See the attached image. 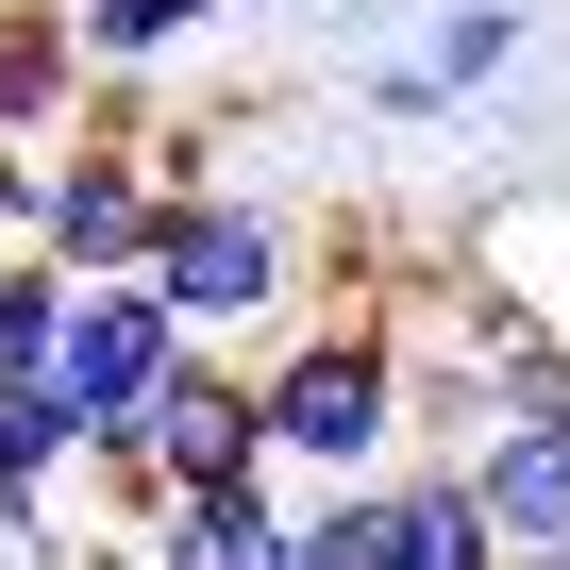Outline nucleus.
I'll list each match as a JSON object with an SVG mask.
<instances>
[{
	"mask_svg": "<svg viewBox=\"0 0 570 570\" xmlns=\"http://www.w3.org/2000/svg\"><path fill=\"white\" fill-rule=\"evenodd\" d=\"M252 403H268V470H285V487L403 470V436H420V336H403L386 303L285 320V336L252 353Z\"/></svg>",
	"mask_w": 570,
	"mask_h": 570,
	"instance_id": "nucleus-1",
	"label": "nucleus"
},
{
	"mask_svg": "<svg viewBox=\"0 0 570 570\" xmlns=\"http://www.w3.org/2000/svg\"><path fill=\"white\" fill-rule=\"evenodd\" d=\"M151 285L202 353H268L303 320V218L268 185H168V235H151Z\"/></svg>",
	"mask_w": 570,
	"mask_h": 570,
	"instance_id": "nucleus-2",
	"label": "nucleus"
},
{
	"mask_svg": "<svg viewBox=\"0 0 570 570\" xmlns=\"http://www.w3.org/2000/svg\"><path fill=\"white\" fill-rule=\"evenodd\" d=\"M85 470H118L135 503H151V487H235V470H268V403H252V353H202V336H185V353L151 370V403H135V420H118Z\"/></svg>",
	"mask_w": 570,
	"mask_h": 570,
	"instance_id": "nucleus-3",
	"label": "nucleus"
},
{
	"mask_svg": "<svg viewBox=\"0 0 570 570\" xmlns=\"http://www.w3.org/2000/svg\"><path fill=\"white\" fill-rule=\"evenodd\" d=\"M168 353H185V320H168L151 268H85V285H68V403H85V436H118Z\"/></svg>",
	"mask_w": 570,
	"mask_h": 570,
	"instance_id": "nucleus-4",
	"label": "nucleus"
},
{
	"mask_svg": "<svg viewBox=\"0 0 570 570\" xmlns=\"http://www.w3.org/2000/svg\"><path fill=\"white\" fill-rule=\"evenodd\" d=\"M285 470H235V487H151L135 503V537H118V570H285Z\"/></svg>",
	"mask_w": 570,
	"mask_h": 570,
	"instance_id": "nucleus-5",
	"label": "nucleus"
},
{
	"mask_svg": "<svg viewBox=\"0 0 570 570\" xmlns=\"http://www.w3.org/2000/svg\"><path fill=\"white\" fill-rule=\"evenodd\" d=\"M520 35H537L520 0H436L420 51H386V68H370V101H386V118H453V101H487V85L520 68Z\"/></svg>",
	"mask_w": 570,
	"mask_h": 570,
	"instance_id": "nucleus-6",
	"label": "nucleus"
},
{
	"mask_svg": "<svg viewBox=\"0 0 570 570\" xmlns=\"http://www.w3.org/2000/svg\"><path fill=\"white\" fill-rule=\"evenodd\" d=\"M470 487H487L503 553H570V403H503L470 436Z\"/></svg>",
	"mask_w": 570,
	"mask_h": 570,
	"instance_id": "nucleus-7",
	"label": "nucleus"
},
{
	"mask_svg": "<svg viewBox=\"0 0 570 570\" xmlns=\"http://www.w3.org/2000/svg\"><path fill=\"white\" fill-rule=\"evenodd\" d=\"M85 101H101L85 18H68V0H0V135H18V151H51Z\"/></svg>",
	"mask_w": 570,
	"mask_h": 570,
	"instance_id": "nucleus-8",
	"label": "nucleus"
},
{
	"mask_svg": "<svg viewBox=\"0 0 570 570\" xmlns=\"http://www.w3.org/2000/svg\"><path fill=\"white\" fill-rule=\"evenodd\" d=\"M85 453H101V436H85L68 386H0V537H51V503H68Z\"/></svg>",
	"mask_w": 570,
	"mask_h": 570,
	"instance_id": "nucleus-9",
	"label": "nucleus"
},
{
	"mask_svg": "<svg viewBox=\"0 0 570 570\" xmlns=\"http://www.w3.org/2000/svg\"><path fill=\"white\" fill-rule=\"evenodd\" d=\"M285 570H403V470L303 487V503H285Z\"/></svg>",
	"mask_w": 570,
	"mask_h": 570,
	"instance_id": "nucleus-10",
	"label": "nucleus"
},
{
	"mask_svg": "<svg viewBox=\"0 0 570 570\" xmlns=\"http://www.w3.org/2000/svg\"><path fill=\"white\" fill-rule=\"evenodd\" d=\"M403 570H520L487 487H470V453H403Z\"/></svg>",
	"mask_w": 570,
	"mask_h": 570,
	"instance_id": "nucleus-11",
	"label": "nucleus"
},
{
	"mask_svg": "<svg viewBox=\"0 0 570 570\" xmlns=\"http://www.w3.org/2000/svg\"><path fill=\"white\" fill-rule=\"evenodd\" d=\"M68 285L85 268H51L35 235H0V386H68Z\"/></svg>",
	"mask_w": 570,
	"mask_h": 570,
	"instance_id": "nucleus-12",
	"label": "nucleus"
},
{
	"mask_svg": "<svg viewBox=\"0 0 570 570\" xmlns=\"http://www.w3.org/2000/svg\"><path fill=\"white\" fill-rule=\"evenodd\" d=\"M0 235H35V151L0 135Z\"/></svg>",
	"mask_w": 570,
	"mask_h": 570,
	"instance_id": "nucleus-13",
	"label": "nucleus"
}]
</instances>
